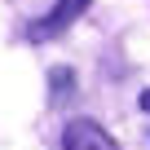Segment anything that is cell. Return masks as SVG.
Segmentation results:
<instances>
[{"mask_svg": "<svg viewBox=\"0 0 150 150\" xmlns=\"http://www.w3.org/2000/svg\"><path fill=\"white\" fill-rule=\"evenodd\" d=\"M141 110H150V88H146V93H141Z\"/></svg>", "mask_w": 150, "mask_h": 150, "instance_id": "obj_4", "label": "cell"}, {"mask_svg": "<svg viewBox=\"0 0 150 150\" xmlns=\"http://www.w3.org/2000/svg\"><path fill=\"white\" fill-rule=\"evenodd\" d=\"M49 80H53V102H62V97H66V88H71V80H75V75H71L66 66H57V71L49 75Z\"/></svg>", "mask_w": 150, "mask_h": 150, "instance_id": "obj_3", "label": "cell"}, {"mask_svg": "<svg viewBox=\"0 0 150 150\" xmlns=\"http://www.w3.org/2000/svg\"><path fill=\"white\" fill-rule=\"evenodd\" d=\"M62 150H119L110 141V132L93 119H71L66 132H62Z\"/></svg>", "mask_w": 150, "mask_h": 150, "instance_id": "obj_1", "label": "cell"}, {"mask_svg": "<svg viewBox=\"0 0 150 150\" xmlns=\"http://www.w3.org/2000/svg\"><path fill=\"white\" fill-rule=\"evenodd\" d=\"M88 5H93V0H57V5L49 9V18L31 27V35H35V40H49V35H57V31H66V27H71L75 18H80V13L88 9Z\"/></svg>", "mask_w": 150, "mask_h": 150, "instance_id": "obj_2", "label": "cell"}]
</instances>
